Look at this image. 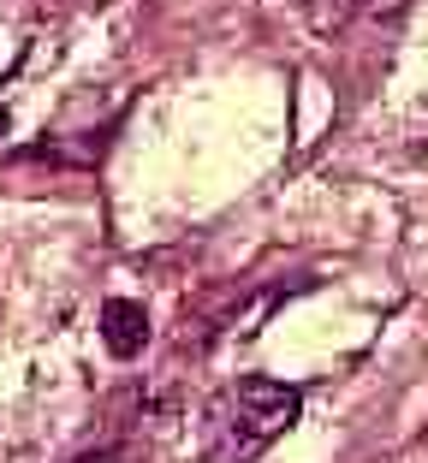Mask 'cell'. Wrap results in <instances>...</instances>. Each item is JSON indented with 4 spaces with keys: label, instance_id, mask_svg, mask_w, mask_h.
<instances>
[{
    "label": "cell",
    "instance_id": "6da1fadb",
    "mask_svg": "<svg viewBox=\"0 0 428 463\" xmlns=\"http://www.w3.org/2000/svg\"><path fill=\"white\" fill-rule=\"evenodd\" d=\"M298 386L268 381V374H244V381L226 392V458H250L262 451L268 439H280L291 422H298Z\"/></svg>",
    "mask_w": 428,
    "mask_h": 463
},
{
    "label": "cell",
    "instance_id": "7a4b0ae2",
    "mask_svg": "<svg viewBox=\"0 0 428 463\" xmlns=\"http://www.w3.org/2000/svg\"><path fill=\"white\" fill-rule=\"evenodd\" d=\"M101 345H108L113 356H138L143 345H149V315H143V303L131 298H108L101 303Z\"/></svg>",
    "mask_w": 428,
    "mask_h": 463
},
{
    "label": "cell",
    "instance_id": "3957f363",
    "mask_svg": "<svg viewBox=\"0 0 428 463\" xmlns=\"http://www.w3.org/2000/svg\"><path fill=\"white\" fill-rule=\"evenodd\" d=\"M298 6H304V24L316 30V36H339L369 0H298Z\"/></svg>",
    "mask_w": 428,
    "mask_h": 463
},
{
    "label": "cell",
    "instance_id": "277c9868",
    "mask_svg": "<svg viewBox=\"0 0 428 463\" xmlns=\"http://www.w3.org/2000/svg\"><path fill=\"white\" fill-rule=\"evenodd\" d=\"M13 54H18V30H13V18L0 13V71L13 66Z\"/></svg>",
    "mask_w": 428,
    "mask_h": 463
},
{
    "label": "cell",
    "instance_id": "5b68a950",
    "mask_svg": "<svg viewBox=\"0 0 428 463\" xmlns=\"http://www.w3.org/2000/svg\"><path fill=\"white\" fill-rule=\"evenodd\" d=\"M71 463H119L113 451H90V458H71Z\"/></svg>",
    "mask_w": 428,
    "mask_h": 463
},
{
    "label": "cell",
    "instance_id": "8992f818",
    "mask_svg": "<svg viewBox=\"0 0 428 463\" xmlns=\"http://www.w3.org/2000/svg\"><path fill=\"white\" fill-rule=\"evenodd\" d=\"M6 131H13V113H6V108H0V137H6Z\"/></svg>",
    "mask_w": 428,
    "mask_h": 463
}]
</instances>
